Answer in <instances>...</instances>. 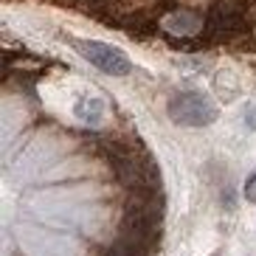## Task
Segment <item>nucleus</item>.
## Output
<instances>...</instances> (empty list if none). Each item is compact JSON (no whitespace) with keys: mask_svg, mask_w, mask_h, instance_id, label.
<instances>
[{"mask_svg":"<svg viewBox=\"0 0 256 256\" xmlns=\"http://www.w3.org/2000/svg\"><path fill=\"white\" fill-rule=\"evenodd\" d=\"M166 113L180 127H208L217 121V104L200 90H180L169 98Z\"/></svg>","mask_w":256,"mask_h":256,"instance_id":"1","label":"nucleus"},{"mask_svg":"<svg viewBox=\"0 0 256 256\" xmlns=\"http://www.w3.org/2000/svg\"><path fill=\"white\" fill-rule=\"evenodd\" d=\"M76 118H82L84 124H98L102 121V116H104V104H102V98H79L74 107Z\"/></svg>","mask_w":256,"mask_h":256,"instance_id":"3","label":"nucleus"},{"mask_svg":"<svg viewBox=\"0 0 256 256\" xmlns=\"http://www.w3.org/2000/svg\"><path fill=\"white\" fill-rule=\"evenodd\" d=\"M74 48L90 62L96 70L107 76H127L132 74V62L121 48L110 46V42H98V40H74Z\"/></svg>","mask_w":256,"mask_h":256,"instance_id":"2","label":"nucleus"},{"mask_svg":"<svg viewBox=\"0 0 256 256\" xmlns=\"http://www.w3.org/2000/svg\"><path fill=\"white\" fill-rule=\"evenodd\" d=\"M245 197H248L250 203H256V174H250L248 183H245Z\"/></svg>","mask_w":256,"mask_h":256,"instance_id":"4","label":"nucleus"}]
</instances>
